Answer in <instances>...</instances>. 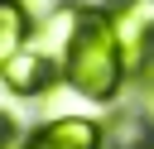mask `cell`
Here are the masks:
<instances>
[{"instance_id":"obj_1","label":"cell","mask_w":154,"mask_h":149,"mask_svg":"<svg viewBox=\"0 0 154 149\" xmlns=\"http://www.w3.org/2000/svg\"><path fill=\"white\" fill-rule=\"evenodd\" d=\"M63 82L106 106L116 101L125 87H130V62H125V48H120V34H116V19L111 10L101 5H77L67 14V38H63Z\"/></svg>"},{"instance_id":"obj_2","label":"cell","mask_w":154,"mask_h":149,"mask_svg":"<svg viewBox=\"0 0 154 149\" xmlns=\"http://www.w3.org/2000/svg\"><path fill=\"white\" fill-rule=\"evenodd\" d=\"M111 19H116V34L130 62V82H135V72L154 62V0H120Z\"/></svg>"},{"instance_id":"obj_3","label":"cell","mask_w":154,"mask_h":149,"mask_svg":"<svg viewBox=\"0 0 154 149\" xmlns=\"http://www.w3.org/2000/svg\"><path fill=\"white\" fill-rule=\"evenodd\" d=\"M19 149H106V130L101 120H87V115H58L43 130H34Z\"/></svg>"},{"instance_id":"obj_4","label":"cell","mask_w":154,"mask_h":149,"mask_svg":"<svg viewBox=\"0 0 154 149\" xmlns=\"http://www.w3.org/2000/svg\"><path fill=\"white\" fill-rule=\"evenodd\" d=\"M58 77H63V67H58L48 53H38V48H19V53L0 67V82H5L14 96H43Z\"/></svg>"},{"instance_id":"obj_5","label":"cell","mask_w":154,"mask_h":149,"mask_svg":"<svg viewBox=\"0 0 154 149\" xmlns=\"http://www.w3.org/2000/svg\"><path fill=\"white\" fill-rule=\"evenodd\" d=\"M29 29H34V14L19 0H0V67L19 48H29Z\"/></svg>"},{"instance_id":"obj_6","label":"cell","mask_w":154,"mask_h":149,"mask_svg":"<svg viewBox=\"0 0 154 149\" xmlns=\"http://www.w3.org/2000/svg\"><path fill=\"white\" fill-rule=\"evenodd\" d=\"M10 135H14V125H10V120H5V115H0V149H5V144H10Z\"/></svg>"},{"instance_id":"obj_7","label":"cell","mask_w":154,"mask_h":149,"mask_svg":"<svg viewBox=\"0 0 154 149\" xmlns=\"http://www.w3.org/2000/svg\"><path fill=\"white\" fill-rule=\"evenodd\" d=\"M144 149H154V125H149V139H144Z\"/></svg>"}]
</instances>
